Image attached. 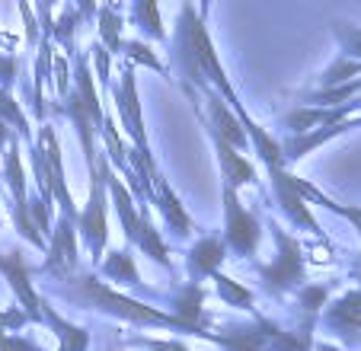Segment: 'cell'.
<instances>
[{
	"instance_id": "6da1fadb",
	"label": "cell",
	"mask_w": 361,
	"mask_h": 351,
	"mask_svg": "<svg viewBox=\"0 0 361 351\" xmlns=\"http://www.w3.org/2000/svg\"><path fill=\"white\" fill-rule=\"evenodd\" d=\"M173 58H176V64L183 68L185 90H192V87L208 90V83H212V87H218L221 93H224V99L231 102L233 109H237L243 131H252V128H256V122H252L250 115L243 112V106H240V99H237V90L231 87V80H227L224 68H221L218 51H214V45H212V35H208L204 23L198 20V10L189 7V4L179 10L176 51H173Z\"/></svg>"
},
{
	"instance_id": "7a4b0ae2",
	"label": "cell",
	"mask_w": 361,
	"mask_h": 351,
	"mask_svg": "<svg viewBox=\"0 0 361 351\" xmlns=\"http://www.w3.org/2000/svg\"><path fill=\"white\" fill-rule=\"evenodd\" d=\"M71 288L64 290V297H71L74 304L80 307H96V310L109 313V316L118 319H131V323H160V326H176V329L185 332V326L179 323L176 316H166V313L154 310V307H144L131 297H122L116 290H109L102 281H96L93 275H83V278H68Z\"/></svg>"
},
{
	"instance_id": "3957f363",
	"label": "cell",
	"mask_w": 361,
	"mask_h": 351,
	"mask_svg": "<svg viewBox=\"0 0 361 351\" xmlns=\"http://www.w3.org/2000/svg\"><path fill=\"white\" fill-rule=\"evenodd\" d=\"M272 230H275V240H279V259L272 265H259V275L279 294V290L300 288V281H304V256H300V246L291 233L279 230L275 223H272Z\"/></svg>"
},
{
	"instance_id": "277c9868",
	"label": "cell",
	"mask_w": 361,
	"mask_h": 351,
	"mask_svg": "<svg viewBox=\"0 0 361 351\" xmlns=\"http://www.w3.org/2000/svg\"><path fill=\"white\" fill-rule=\"evenodd\" d=\"M106 156L93 163V189H90V202L87 211L80 214V230L87 237L90 250H93V259L102 256V246H106V237H109V227H106Z\"/></svg>"
},
{
	"instance_id": "5b68a950",
	"label": "cell",
	"mask_w": 361,
	"mask_h": 351,
	"mask_svg": "<svg viewBox=\"0 0 361 351\" xmlns=\"http://www.w3.org/2000/svg\"><path fill=\"white\" fill-rule=\"evenodd\" d=\"M224 211H227V246L243 259L252 256L256 243H259V221L246 214L237 192L227 189V185H224Z\"/></svg>"
},
{
	"instance_id": "8992f818",
	"label": "cell",
	"mask_w": 361,
	"mask_h": 351,
	"mask_svg": "<svg viewBox=\"0 0 361 351\" xmlns=\"http://www.w3.org/2000/svg\"><path fill=\"white\" fill-rule=\"evenodd\" d=\"M116 99H118V109H122L125 131H128V137L135 141L137 156H141V166H144V176H147V169H154V160H150V150H147V135H144L141 106H137V90H135V70L131 68H125L122 90H116Z\"/></svg>"
},
{
	"instance_id": "52a82bcc",
	"label": "cell",
	"mask_w": 361,
	"mask_h": 351,
	"mask_svg": "<svg viewBox=\"0 0 361 351\" xmlns=\"http://www.w3.org/2000/svg\"><path fill=\"white\" fill-rule=\"evenodd\" d=\"M204 106H208V118H212V122H208L212 137H218V141L243 150L246 147V131H243V125H240V118H233V112L224 106V99H221L218 93H212V90H204Z\"/></svg>"
},
{
	"instance_id": "ba28073f",
	"label": "cell",
	"mask_w": 361,
	"mask_h": 351,
	"mask_svg": "<svg viewBox=\"0 0 361 351\" xmlns=\"http://www.w3.org/2000/svg\"><path fill=\"white\" fill-rule=\"evenodd\" d=\"M269 176H272V185H275V198L281 202V211H285L288 217H291L294 223H300V227H307L310 233H317V237H323L320 223L314 221V214L304 208V198L298 195V189L291 185V173H285L281 166H272L269 169Z\"/></svg>"
},
{
	"instance_id": "9c48e42d",
	"label": "cell",
	"mask_w": 361,
	"mask_h": 351,
	"mask_svg": "<svg viewBox=\"0 0 361 351\" xmlns=\"http://www.w3.org/2000/svg\"><path fill=\"white\" fill-rule=\"evenodd\" d=\"M71 221L74 217L68 214L58 221V230L51 237V246H48V262H45V271H55V278H64V281L77 269V237L71 230Z\"/></svg>"
},
{
	"instance_id": "30bf717a",
	"label": "cell",
	"mask_w": 361,
	"mask_h": 351,
	"mask_svg": "<svg viewBox=\"0 0 361 351\" xmlns=\"http://www.w3.org/2000/svg\"><path fill=\"white\" fill-rule=\"evenodd\" d=\"M0 271L10 278V284H13L16 297H20V304L26 307L29 319H42V310H39V297H35L32 284H29V269H26V259H23L20 250L7 252V256H0Z\"/></svg>"
},
{
	"instance_id": "8fae6325",
	"label": "cell",
	"mask_w": 361,
	"mask_h": 351,
	"mask_svg": "<svg viewBox=\"0 0 361 351\" xmlns=\"http://www.w3.org/2000/svg\"><path fill=\"white\" fill-rule=\"evenodd\" d=\"M224 262V243L218 237H204L195 243V250L189 252V265L195 271V278L218 275V265Z\"/></svg>"
},
{
	"instance_id": "7c38bea8",
	"label": "cell",
	"mask_w": 361,
	"mask_h": 351,
	"mask_svg": "<svg viewBox=\"0 0 361 351\" xmlns=\"http://www.w3.org/2000/svg\"><path fill=\"white\" fill-rule=\"evenodd\" d=\"M106 185L112 189V198H116V208H118V217L125 223V240L128 243H137V230H141V217H137L135 204H131V195L122 183H118L116 176H112V166L106 169Z\"/></svg>"
},
{
	"instance_id": "4fadbf2b",
	"label": "cell",
	"mask_w": 361,
	"mask_h": 351,
	"mask_svg": "<svg viewBox=\"0 0 361 351\" xmlns=\"http://www.w3.org/2000/svg\"><path fill=\"white\" fill-rule=\"evenodd\" d=\"M326 323L333 326L336 332H342V335L361 329V290H355V294H345L339 304L329 307Z\"/></svg>"
},
{
	"instance_id": "5bb4252c",
	"label": "cell",
	"mask_w": 361,
	"mask_h": 351,
	"mask_svg": "<svg viewBox=\"0 0 361 351\" xmlns=\"http://www.w3.org/2000/svg\"><path fill=\"white\" fill-rule=\"evenodd\" d=\"M214 144H218V156H221V169H224V185H227V189L237 192L240 185L252 183V176H256V173H252L250 163H246L240 154H233L231 144L218 141V137H214Z\"/></svg>"
},
{
	"instance_id": "9a60e30c",
	"label": "cell",
	"mask_w": 361,
	"mask_h": 351,
	"mask_svg": "<svg viewBox=\"0 0 361 351\" xmlns=\"http://www.w3.org/2000/svg\"><path fill=\"white\" fill-rule=\"evenodd\" d=\"M291 185L298 189V195L300 198H310V202H317V204H323V208H329V211H336V214H342L345 221H352L355 223V230L361 233V208H348V204H336L329 195H323L317 185H310V183H300V179H294L291 176Z\"/></svg>"
},
{
	"instance_id": "2e32d148",
	"label": "cell",
	"mask_w": 361,
	"mask_h": 351,
	"mask_svg": "<svg viewBox=\"0 0 361 351\" xmlns=\"http://www.w3.org/2000/svg\"><path fill=\"white\" fill-rule=\"evenodd\" d=\"M137 246H141V250L147 252L150 259H157L160 265H166V269H170V256H166V246H164V240L157 237V230L150 227L147 211H141V230H137Z\"/></svg>"
},
{
	"instance_id": "e0dca14e",
	"label": "cell",
	"mask_w": 361,
	"mask_h": 351,
	"mask_svg": "<svg viewBox=\"0 0 361 351\" xmlns=\"http://www.w3.org/2000/svg\"><path fill=\"white\" fill-rule=\"evenodd\" d=\"M48 323L55 326V332L61 335V351H87V342H90V335L83 329H77V326H71V323H64L61 316H55V313H48Z\"/></svg>"
},
{
	"instance_id": "ac0fdd59",
	"label": "cell",
	"mask_w": 361,
	"mask_h": 351,
	"mask_svg": "<svg viewBox=\"0 0 361 351\" xmlns=\"http://www.w3.org/2000/svg\"><path fill=\"white\" fill-rule=\"evenodd\" d=\"M106 275H112L116 281H122V284H141V278H137V269H135V262H131V256L128 252H112L109 259H106Z\"/></svg>"
},
{
	"instance_id": "d6986e66",
	"label": "cell",
	"mask_w": 361,
	"mask_h": 351,
	"mask_svg": "<svg viewBox=\"0 0 361 351\" xmlns=\"http://www.w3.org/2000/svg\"><path fill=\"white\" fill-rule=\"evenodd\" d=\"M214 281H218V290H221V297L227 300V304L233 307H243V310H252V294L246 288H240V284H233L231 278L224 275H214Z\"/></svg>"
},
{
	"instance_id": "ffe728a7",
	"label": "cell",
	"mask_w": 361,
	"mask_h": 351,
	"mask_svg": "<svg viewBox=\"0 0 361 351\" xmlns=\"http://www.w3.org/2000/svg\"><path fill=\"white\" fill-rule=\"evenodd\" d=\"M333 32H336V39L342 42V54L358 58V64H361V29L348 26V23H333Z\"/></svg>"
},
{
	"instance_id": "44dd1931",
	"label": "cell",
	"mask_w": 361,
	"mask_h": 351,
	"mask_svg": "<svg viewBox=\"0 0 361 351\" xmlns=\"http://www.w3.org/2000/svg\"><path fill=\"white\" fill-rule=\"evenodd\" d=\"M131 16H137V20H141V26L147 29L150 35H157V39H166L164 26H160L157 4H135V7H131Z\"/></svg>"
},
{
	"instance_id": "7402d4cb",
	"label": "cell",
	"mask_w": 361,
	"mask_h": 351,
	"mask_svg": "<svg viewBox=\"0 0 361 351\" xmlns=\"http://www.w3.org/2000/svg\"><path fill=\"white\" fill-rule=\"evenodd\" d=\"M118 29H122V23H118V16H116V7L102 10L99 32H102V39H106V45H109L112 51H118Z\"/></svg>"
},
{
	"instance_id": "603a6c76",
	"label": "cell",
	"mask_w": 361,
	"mask_h": 351,
	"mask_svg": "<svg viewBox=\"0 0 361 351\" xmlns=\"http://www.w3.org/2000/svg\"><path fill=\"white\" fill-rule=\"evenodd\" d=\"M361 74V64L358 61H345V58H339V61L333 64V68L323 74V87H336V83H342L345 77H355Z\"/></svg>"
},
{
	"instance_id": "cb8c5ba5",
	"label": "cell",
	"mask_w": 361,
	"mask_h": 351,
	"mask_svg": "<svg viewBox=\"0 0 361 351\" xmlns=\"http://www.w3.org/2000/svg\"><path fill=\"white\" fill-rule=\"evenodd\" d=\"M326 294H329V288H304L300 290V307L314 316V313L320 310V304L326 300Z\"/></svg>"
},
{
	"instance_id": "d4e9b609",
	"label": "cell",
	"mask_w": 361,
	"mask_h": 351,
	"mask_svg": "<svg viewBox=\"0 0 361 351\" xmlns=\"http://www.w3.org/2000/svg\"><path fill=\"white\" fill-rule=\"evenodd\" d=\"M128 61H141V64H147V68H154V70H164V64H160L157 58L147 51V45H141V42H131L128 45Z\"/></svg>"
},
{
	"instance_id": "484cf974",
	"label": "cell",
	"mask_w": 361,
	"mask_h": 351,
	"mask_svg": "<svg viewBox=\"0 0 361 351\" xmlns=\"http://www.w3.org/2000/svg\"><path fill=\"white\" fill-rule=\"evenodd\" d=\"M13 74H16L13 58H0V83H13Z\"/></svg>"
},
{
	"instance_id": "4316f807",
	"label": "cell",
	"mask_w": 361,
	"mask_h": 351,
	"mask_svg": "<svg viewBox=\"0 0 361 351\" xmlns=\"http://www.w3.org/2000/svg\"><path fill=\"white\" fill-rule=\"evenodd\" d=\"M141 345H147V348H154V351H189V348H183V345H173V342H141Z\"/></svg>"
},
{
	"instance_id": "83f0119b",
	"label": "cell",
	"mask_w": 361,
	"mask_h": 351,
	"mask_svg": "<svg viewBox=\"0 0 361 351\" xmlns=\"http://www.w3.org/2000/svg\"><path fill=\"white\" fill-rule=\"evenodd\" d=\"M10 141V131H7V122H0V144Z\"/></svg>"
},
{
	"instance_id": "f1b7e54d",
	"label": "cell",
	"mask_w": 361,
	"mask_h": 351,
	"mask_svg": "<svg viewBox=\"0 0 361 351\" xmlns=\"http://www.w3.org/2000/svg\"><path fill=\"white\" fill-rule=\"evenodd\" d=\"M317 351H336V348H329V345H320V348H317Z\"/></svg>"
}]
</instances>
